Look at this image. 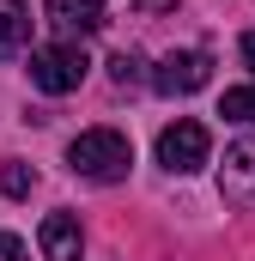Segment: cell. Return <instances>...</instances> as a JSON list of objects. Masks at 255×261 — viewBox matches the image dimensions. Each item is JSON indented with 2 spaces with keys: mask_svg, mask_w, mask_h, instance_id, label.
I'll list each match as a JSON object with an SVG mask.
<instances>
[{
  "mask_svg": "<svg viewBox=\"0 0 255 261\" xmlns=\"http://www.w3.org/2000/svg\"><path fill=\"white\" fill-rule=\"evenodd\" d=\"M140 55H134V49H122V55H116V61H110V79H116V85H140V79H146V73H140Z\"/></svg>",
  "mask_w": 255,
  "mask_h": 261,
  "instance_id": "10",
  "label": "cell"
},
{
  "mask_svg": "<svg viewBox=\"0 0 255 261\" xmlns=\"http://www.w3.org/2000/svg\"><path fill=\"white\" fill-rule=\"evenodd\" d=\"M85 49L79 43H49V49H31V85L37 91H49V97H61V91H79V79H85Z\"/></svg>",
  "mask_w": 255,
  "mask_h": 261,
  "instance_id": "2",
  "label": "cell"
},
{
  "mask_svg": "<svg viewBox=\"0 0 255 261\" xmlns=\"http://www.w3.org/2000/svg\"><path fill=\"white\" fill-rule=\"evenodd\" d=\"M37 237H43V255L49 261H79V249H85V231H79L73 213H49Z\"/></svg>",
  "mask_w": 255,
  "mask_h": 261,
  "instance_id": "6",
  "label": "cell"
},
{
  "mask_svg": "<svg viewBox=\"0 0 255 261\" xmlns=\"http://www.w3.org/2000/svg\"><path fill=\"white\" fill-rule=\"evenodd\" d=\"M67 164H73V176H85V182H122L128 164H134V146H128V134H116V128H85L67 146Z\"/></svg>",
  "mask_w": 255,
  "mask_h": 261,
  "instance_id": "1",
  "label": "cell"
},
{
  "mask_svg": "<svg viewBox=\"0 0 255 261\" xmlns=\"http://www.w3.org/2000/svg\"><path fill=\"white\" fill-rule=\"evenodd\" d=\"M158 164L164 170H176V176H189V170H200L207 164V128L200 122H170V128L158 134Z\"/></svg>",
  "mask_w": 255,
  "mask_h": 261,
  "instance_id": "3",
  "label": "cell"
},
{
  "mask_svg": "<svg viewBox=\"0 0 255 261\" xmlns=\"http://www.w3.org/2000/svg\"><path fill=\"white\" fill-rule=\"evenodd\" d=\"M0 261H24V243H18L12 231H0Z\"/></svg>",
  "mask_w": 255,
  "mask_h": 261,
  "instance_id": "12",
  "label": "cell"
},
{
  "mask_svg": "<svg viewBox=\"0 0 255 261\" xmlns=\"http://www.w3.org/2000/svg\"><path fill=\"white\" fill-rule=\"evenodd\" d=\"M219 195L231 206H255V140H231L219 164Z\"/></svg>",
  "mask_w": 255,
  "mask_h": 261,
  "instance_id": "5",
  "label": "cell"
},
{
  "mask_svg": "<svg viewBox=\"0 0 255 261\" xmlns=\"http://www.w3.org/2000/svg\"><path fill=\"white\" fill-rule=\"evenodd\" d=\"M0 189H6L12 200H24L31 195V170H24V164H0Z\"/></svg>",
  "mask_w": 255,
  "mask_h": 261,
  "instance_id": "11",
  "label": "cell"
},
{
  "mask_svg": "<svg viewBox=\"0 0 255 261\" xmlns=\"http://www.w3.org/2000/svg\"><path fill=\"white\" fill-rule=\"evenodd\" d=\"M219 116H225V122H255V85H237V91H225Z\"/></svg>",
  "mask_w": 255,
  "mask_h": 261,
  "instance_id": "9",
  "label": "cell"
},
{
  "mask_svg": "<svg viewBox=\"0 0 255 261\" xmlns=\"http://www.w3.org/2000/svg\"><path fill=\"white\" fill-rule=\"evenodd\" d=\"M213 79V61L200 55V49H170L164 61L152 67V85L164 91V97H189V91H200Z\"/></svg>",
  "mask_w": 255,
  "mask_h": 261,
  "instance_id": "4",
  "label": "cell"
},
{
  "mask_svg": "<svg viewBox=\"0 0 255 261\" xmlns=\"http://www.w3.org/2000/svg\"><path fill=\"white\" fill-rule=\"evenodd\" d=\"M134 6H140V12H170L176 0H134Z\"/></svg>",
  "mask_w": 255,
  "mask_h": 261,
  "instance_id": "13",
  "label": "cell"
},
{
  "mask_svg": "<svg viewBox=\"0 0 255 261\" xmlns=\"http://www.w3.org/2000/svg\"><path fill=\"white\" fill-rule=\"evenodd\" d=\"M31 43V6L24 0H0V61H12Z\"/></svg>",
  "mask_w": 255,
  "mask_h": 261,
  "instance_id": "8",
  "label": "cell"
},
{
  "mask_svg": "<svg viewBox=\"0 0 255 261\" xmlns=\"http://www.w3.org/2000/svg\"><path fill=\"white\" fill-rule=\"evenodd\" d=\"M243 61H249V73H255V31H243Z\"/></svg>",
  "mask_w": 255,
  "mask_h": 261,
  "instance_id": "14",
  "label": "cell"
},
{
  "mask_svg": "<svg viewBox=\"0 0 255 261\" xmlns=\"http://www.w3.org/2000/svg\"><path fill=\"white\" fill-rule=\"evenodd\" d=\"M49 24L67 37H91L104 31V0H49Z\"/></svg>",
  "mask_w": 255,
  "mask_h": 261,
  "instance_id": "7",
  "label": "cell"
}]
</instances>
